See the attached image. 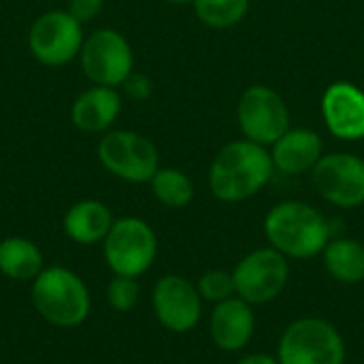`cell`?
<instances>
[{
	"mask_svg": "<svg viewBox=\"0 0 364 364\" xmlns=\"http://www.w3.org/2000/svg\"><path fill=\"white\" fill-rule=\"evenodd\" d=\"M275 166L264 145L241 139L224 145L209 166L211 194L228 205L260 194L273 179Z\"/></svg>",
	"mask_w": 364,
	"mask_h": 364,
	"instance_id": "6da1fadb",
	"label": "cell"
},
{
	"mask_svg": "<svg viewBox=\"0 0 364 364\" xmlns=\"http://www.w3.org/2000/svg\"><path fill=\"white\" fill-rule=\"evenodd\" d=\"M267 243L288 260H311L322 256L331 237L326 215L305 200H282L273 205L262 222Z\"/></svg>",
	"mask_w": 364,
	"mask_h": 364,
	"instance_id": "7a4b0ae2",
	"label": "cell"
},
{
	"mask_svg": "<svg viewBox=\"0 0 364 364\" xmlns=\"http://www.w3.org/2000/svg\"><path fill=\"white\" fill-rule=\"evenodd\" d=\"M32 305L49 324L73 328L90 316L92 299L77 273L53 264L32 279Z\"/></svg>",
	"mask_w": 364,
	"mask_h": 364,
	"instance_id": "3957f363",
	"label": "cell"
},
{
	"mask_svg": "<svg viewBox=\"0 0 364 364\" xmlns=\"http://www.w3.org/2000/svg\"><path fill=\"white\" fill-rule=\"evenodd\" d=\"M279 364H346V339L324 318L303 316L290 322L277 341Z\"/></svg>",
	"mask_w": 364,
	"mask_h": 364,
	"instance_id": "277c9868",
	"label": "cell"
},
{
	"mask_svg": "<svg viewBox=\"0 0 364 364\" xmlns=\"http://www.w3.org/2000/svg\"><path fill=\"white\" fill-rule=\"evenodd\" d=\"M102 254L113 275L139 279L156 262L158 237L145 220L126 215L113 222L102 241Z\"/></svg>",
	"mask_w": 364,
	"mask_h": 364,
	"instance_id": "5b68a950",
	"label": "cell"
},
{
	"mask_svg": "<svg viewBox=\"0 0 364 364\" xmlns=\"http://www.w3.org/2000/svg\"><path fill=\"white\" fill-rule=\"evenodd\" d=\"M96 156L105 171L128 183H149L160 168L158 147L145 134L126 128L105 132L98 141Z\"/></svg>",
	"mask_w": 364,
	"mask_h": 364,
	"instance_id": "8992f818",
	"label": "cell"
},
{
	"mask_svg": "<svg viewBox=\"0 0 364 364\" xmlns=\"http://www.w3.org/2000/svg\"><path fill=\"white\" fill-rule=\"evenodd\" d=\"M235 294L252 307L277 301L290 282V262L284 254L267 247L247 252L232 269Z\"/></svg>",
	"mask_w": 364,
	"mask_h": 364,
	"instance_id": "52a82bcc",
	"label": "cell"
},
{
	"mask_svg": "<svg viewBox=\"0 0 364 364\" xmlns=\"http://www.w3.org/2000/svg\"><path fill=\"white\" fill-rule=\"evenodd\" d=\"M79 64L92 85L122 87L134 73V51L128 38L115 28H98L85 34Z\"/></svg>",
	"mask_w": 364,
	"mask_h": 364,
	"instance_id": "ba28073f",
	"label": "cell"
},
{
	"mask_svg": "<svg viewBox=\"0 0 364 364\" xmlns=\"http://www.w3.org/2000/svg\"><path fill=\"white\" fill-rule=\"evenodd\" d=\"M85 34L66 9H49L41 13L28 30V49L32 58L49 68H60L79 58Z\"/></svg>",
	"mask_w": 364,
	"mask_h": 364,
	"instance_id": "9c48e42d",
	"label": "cell"
},
{
	"mask_svg": "<svg viewBox=\"0 0 364 364\" xmlns=\"http://www.w3.org/2000/svg\"><path fill=\"white\" fill-rule=\"evenodd\" d=\"M237 122L247 141L273 145L290 128V111L279 92L269 85H250L237 105Z\"/></svg>",
	"mask_w": 364,
	"mask_h": 364,
	"instance_id": "30bf717a",
	"label": "cell"
},
{
	"mask_svg": "<svg viewBox=\"0 0 364 364\" xmlns=\"http://www.w3.org/2000/svg\"><path fill=\"white\" fill-rule=\"evenodd\" d=\"M316 192L339 209L364 205V158L354 154H324L311 171Z\"/></svg>",
	"mask_w": 364,
	"mask_h": 364,
	"instance_id": "8fae6325",
	"label": "cell"
},
{
	"mask_svg": "<svg viewBox=\"0 0 364 364\" xmlns=\"http://www.w3.org/2000/svg\"><path fill=\"white\" fill-rule=\"evenodd\" d=\"M205 301L198 294L196 284L183 275H164L156 282L151 292V307L156 320L175 335L194 331L203 320Z\"/></svg>",
	"mask_w": 364,
	"mask_h": 364,
	"instance_id": "7c38bea8",
	"label": "cell"
},
{
	"mask_svg": "<svg viewBox=\"0 0 364 364\" xmlns=\"http://www.w3.org/2000/svg\"><path fill=\"white\" fill-rule=\"evenodd\" d=\"M322 117L331 134L337 139H364V90L350 81L328 85L322 96Z\"/></svg>",
	"mask_w": 364,
	"mask_h": 364,
	"instance_id": "4fadbf2b",
	"label": "cell"
},
{
	"mask_svg": "<svg viewBox=\"0 0 364 364\" xmlns=\"http://www.w3.org/2000/svg\"><path fill=\"white\" fill-rule=\"evenodd\" d=\"M256 333V314L250 303L232 296L213 305L209 316V337L213 346L226 354L243 352Z\"/></svg>",
	"mask_w": 364,
	"mask_h": 364,
	"instance_id": "5bb4252c",
	"label": "cell"
},
{
	"mask_svg": "<svg viewBox=\"0 0 364 364\" xmlns=\"http://www.w3.org/2000/svg\"><path fill=\"white\" fill-rule=\"evenodd\" d=\"M122 94L117 87L90 85L70 105V122L87 134H105L122 113Z\"/></svg>",
	"mask_w": 364,
	"mask_h": 364,
	"instance_id": "9a60e30c",
	"label": "cell"
},
{
	"mask_svg": "<svg viewBox=\"0 0 364 364\" xmlns=\"http://www.w3.org/2000/svg\"><path fill=\"white\" fill-rule=\"evenodd\" d=\"M324 156V143L311 128H288L273 145L271 160L284 175H305L316 168Z\"/></svg>",
	"mask_w": 364,
	"mask_h": 364,
	"instance_id": "2e32d148",
	"label": "cell"
},
{
	"mask_svg": "<svg viewBox=\"0 0 364 364\" xmlns=\"http://www.w3.org/2000/svg\"><path fill=\"white\" fill-rule=\"evenodd\" d=\"M111 209L96 198H85L75 203L64 215V235L79 245H96L102 243L113 226Z\"/></svg>",
	"mask_w": 364,
	"mask_h": 364,
	"instance_id": "e0dca14e",
	"label": "cell"
},
{
	"mask_svg": "<svg viewBox=\"0 0 364 364\" xmlns=\"http://www.w3.org/2000/svg\"><path fill=\"white\" fill-rule=\"evenodd\" d=\"M322 262L326 273L343 286H358L364 282V243L358 239H331L322 252Z\"/></svg>",
	"mask_w": 364,
	"mask_h": 364,
	"instance_id": "ac0fdd59",
	"label": "cell"
},
{
	"mask_svg": "<svg viewBox=\"0 0 364 364\" xmlns=\"http://www.w3.org/2000/svg\"><path fill=\"white\" fill-rule=\"evenodd\" d=\"M45 269L38 245L26 237H6L0 241V273L15 282L34 279Z\"/></svg>",
	"mask_w": 364,
	"mask_h": 364,
	"instance_id": "d6986e66",
	"label": "cell"
},
{
	"mask_svg": "<svg viewBox=\"0 0 364 364\" xmlns=\"http://www.w3.org/2000/svg\"><path fill=\"white\" fill-rule=\"evenodd\" d=\"M149 186L156 200L168 209H183L194 200V183L179 168L160 166L151 177Z\"/></svg>",
	"mask_w": 364,
	"mask_h": 364,
	"instance_id": "ffe728a7",
	"label": "cell"
},
{
	"mask_svg": "<svg viewBox=\"0 0 364 364\" xmlns=\"http://www.w3.org/2000/svg\"><path fill=\"white\" fill-rule=\"evenodd\" d=\"M196 17L209 28H232L245 19L250 11V0H194Z\"/></svg>",
	"mask_w": 364,
	"mask_h": 364,
	"instance_id": "44dd1931",
	"label": "cell"
},
{
	"mask_svg": "<svg viewBox=\"0 0 364 364\" xmlns=\"http://www.w3.org/2000/svg\"><path fill=\"white\" fill-rule=\"evenodd\" d=\"M198 294L205 303L218 305L224 303L235 294V279H232V271L226 269H211L207 273H203L196 282Z\"/></svg>",
	"mask_w": 364,
	"mask_h": 364,
	"instance_id": "7402d4cb",
	"label": "cell"
},
{
	"mask_svg": "<svg viewBox=\"0 0 364 364\" xmlns=\"http://www.w3.org/2000/svg\"><path fill=\"white\" fill-rule=\"evenodd\" d=\"M139 296H141V288L134 277L113 275V279L107 286V301L113 311L126 314L134 309V305L139 303Z\"/></svg>",
	"mask_w": 364,
	"mask_h": 364,
	"instance_id": "603a6c76",
	"label": "cell"
},
{
	"mask_svg": "<svg viewBox=\"0 0 364 364\" xmlns=\"http://www.w3.org/2000/svg\"><path fill=\"white\" fill-rule=\"evenodd\" d=\"M122 90H124V94H126L130 100L145 102V100L151 96V92H154V83H151V79H149L147 75L134 70V73L122 83Z\"/></svg>",
	"mask_w": 364,
	"mask_h": 364,
	"instance_id": "cb8c5ba5",
	"label": "cell"
},
{
	"mask_svg": "<svg viewBox=\"0 0 364 364\" xmlns=\"http://www.w3.org/2000/svg\"><path fill=\"white\" fill-rule=\"evenodd\" d=\"M105 9V0H66V11L79 21V23H90L94 21Z\"/></svg>",
	"mask_w": 364,
	"mask_h": 364,
	"instance_id": "d4e9b609",
	"label": "cell"
},
{
	"mask_svg": "<svg viewBox=\"0 0 364 364\" xmlns=\"http://www.w3.org/2000/svg\"><path fill=\"white\" fill-rule=\"evenodd\" d=\"M235 364H279L275 354H264V352H252L241 356Z\"/></svg>",
	"mask_w": 364,
	"mask_h": 364,
	"instance_id": "484cf974",
	"label": "cell"
},
{
	"mask_svg": "<svg viewBox=\"0 0 364 364\" xmlns=\"http://www.w3.org/2000/svg\"><path fill=\"white\" fill-rule=\"evenodd\" d=\"M168 4H175V6H186V4H192L194 0H166Z\"/></svg>",
	"mask_w": 364,
	"mask_h": 364,
	"instance_id": "4316f807",
	"label": "cell"
}]
</instances>
